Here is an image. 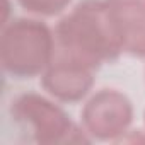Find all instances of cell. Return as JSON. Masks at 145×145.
Wrapping results in <instances>:
<instances>
[{
    "label": "cell",
    "mask_w": 145,
    "mask_h": 145,
    "mask_svg": "<svg viewBox=\"0 0 145 145\" xmlns=\"http://www.w3.org/2000/svg\"><path fill=\"white\" fill-rule=\"evenodd\" d=\"M55 53L91 68L113 61L123 51L106 0H82L55 26Z\"/></svg>",
    "instance_id": "1"
},
{
    "label": "cell",
    "mask_w": 145,
    "mask_h": 145,
    "mask_svg": "<svg viewBox=\"0 0 145 145\" xmlns=\"http://www.w3.org/2000/svg\"><path fill=\"white\" fill-rule=\"evenodd\" d=\"M56 50L55 33L38 19L17 17L4 24L0 36V63L16 79L43 75Z\"/></svg>",
    "instance_id": "2"
},
{
    "label": "cell",
    "mask_w": 145,
    "mask_h": 145,
    "mask_svg": "<svg viewBox=\"0 0 145 145\" xmlns=\"http://www.w3.org/2000/svg\"><path fill=\"white\" fill-rule=\"evenodd\" d=\"M10 116L41 145L89 142L58 104L36 92L17 96L10 104Z\"/></svg>",
    "instance_id": "3"
},
{
    "label": "cell",
    "mask_w": 145,
    "mask_h": 145,
    "mask_svg": "<svg viewBox=\"0 0 145 145\" xmlns=\"http://www.w3.org/2000/svg\"><path fill=\"white\" fill-rule=\"evenodd\" d=\"M82 126L96 140H116L133 121L131 101L116 89L97 91L84 106Z\"/></svg>",
    "instance_id": "4"
},
{
    "label": "cell",
    "mask_w": 145,
    "mask_h": 145,
    "mask_svg": "<svg viewBox=\"0 0 145 145\" xmlns=\"http://www.w3.org/2000/svg\"><path fill=\"white\" fill-rule=\"evenodd\" d=\"M94 68L74 58L55 53L53 61L41 75V87L56 101L79 103L94 86Z\"/></svg>",
    "instance_id": "5"
},
{
    "label": "cell",
    "mask_w": 145,
    "mask_h": 145,
    "mask_svg": "<svg viewBox=\"0 0 145 145\" xmlns=\"http://www.w3.org/2000/svg\"><path fill=\"white\" fill-rule=\"evenodd\" d=\"M123 51L145 56V0H106Z\"/></svg>",
    "instance_id": "6"
},
{
    "label": "cell",
    "mask_w": 145,
    "mask_h": 145,
    "mask_svg": "<svg viewBox=\"0 0 145 145\" xmlns=\"http://www.w3.org/2000/svg\"><path fill=\"white\" fill-rule=\"evenodd\" d=\"M19 7L33 16L41 17H53L61 14L72 0H16Z\"/></svg>",
    "instance_id": "7"
},
{
    "label": "cell",
    "mask_w": 145,
    "mask_h": 145,
    "mask_svg": "<svg viewBox=\"0 0 145 145\" xmlns=\"http://www.w3.org/2000/svg\"><path fill=\"white\" fill-rule=\"evenodd\" d=\"M143 118H145V116H143Z\"/></svg>",
    "instance_id": "8"
}]
</instances>
